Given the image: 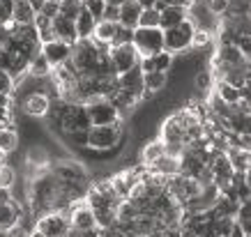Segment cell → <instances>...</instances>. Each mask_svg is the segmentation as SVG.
<instances>
[{
  "label": "cell",
  "instance_id": "4fadbf2b",
  "mask_svg": "<svg viewBox=\"0 0 251 237\" xmlns=\"http://www.w3.org/2000/svg\"><path fill=\"white\" fill-rule=\"evenodd\" d=\"M21 219H23V210L14 198L7 200V203H0V233L14 228Z\"/></svg>",
  "mask_w": 251,
  "mask_h": 237
},
{
  "label": "cell",
  "instance_id": "ab89813d",
  "mask_svg": "<svg viewBox=\"0 0 251 237\" xmlns=\"http://www.w3.org/2000/svg\"><path fill=\"white\" fill-rule=\"evenodd\" d=\"M12 19V0H0V25Z\"/></svg>",
  "mask_w": 251,
  "mask_h": 237
},
{
  "label": "cell",
  "instance_id": "44dd1931",
  "mask_svg": "<svg viewBox=\"0 0 251 237\" xmlns=\"http://www.w3.org/2000/svg\"><path fill=\"white\" fill-rule=\"evenodd\" d=\"M118 28H120V23L101 19V21H97V28H95V35H92V39H95L97 44L111 46V44H113V39H115V35H118Z\"/></svg>",
  "mask_w": 251,
  "mask_h": 237
},
{
  "label": "cell",
  "instance_id": "5b68a950",
  "mask_svg": "<svg viewBox=\"0 0 251 237\" xmlns=\"http://www.w3.org/2000/svg\"><path fill=\"white\" fill-rule=\"evenodd\" d=\"M108 55H111V62H113L118 76L141 65V53H138V48H136V44H134V42L111 46V48H108Z\"/></svg>",
  "mask_w": 251,
  "mask_h": 237
},
{
  "label": "cell",
  "instance_id": "ac0fdd59",
  "mask_svg": "<svg viewBox=\"0 0 251 237\" xmlns=\"http://www.w3.org/2000/svg\"><path fill=\"white\" fill-rule=\"evenodd\" d=\"M166 154V143L161 138H152L141 147V164L143 166H152L157 159H161Z\"/></svg>",
  "mask_w": 251,
  "mask_h": 237
},
{
  "label": "cell",
  "instance_id": "7bdbcfd3",
  "mask_svg": "<svg viewBox=\"0 0 251 237\" xmlns=\"http://www.w3.org/2000/svg\"><path fill=\"white\" fill-rule=\"evenodd\" d=\"M230 237H244V230H242V223L235 221V226H233V233H230Z\"/></svg>",
  "mask_w": 251,
  "mask_h": 237
},
{
  "label": "cell",
  "instance_id": "30bf717a",
  "mask_svg": "<svg viewBox=\"0 0 251 237\" xmlns=\"http://www.w3.org/2000/svg\"><path fill=\"white\" fill-rule=\"evenodd\" d=\"M72 51H74V44H67L62 39H53V42H46L42 44V53L49 58V62L58 67V65H65V62L72 58Z\"/></svg>",
  "mask_w": 251,
  "mask_h": 237
},
{
  "label": "cell",
  "instance_id": "8d00e7d4",
  "mask_svg": "<svg viewBox=\"0 0 251 237\" xmlns=\"http://www.w3.org/2000/svg\"><path fill=\"white\" fill-rule=\"evenodd\" d=\"M5 237H30V230H28V226H23V223L19 221L14 228L5 230Z\"/></svg>",
  "mask_w": 251,
  "mask_h": 237
},
{
  "label": "cell",
  "instance_id": "ba28073f",
  "mask_svg": "<svg viewBox=\"0 0 251 237\" xmlns=\"http://www.w3.org/2000/svg\"><path fill=\"white\" fill-rule=\"evenodd\" d=\"M51 104H53V99L49 97L46 90H32L23 97L21 108L23 113L30 115V118H46L51 111Z\"/></svg>",
  "mask_w": 251,
  "mask_h": 237
},
{
  "label": "cell",
  "instance_id": "8fae6325",
  "mask_svg": "<svg viewBox=\"0 0 251 237\" xmlns=\"http://www.w3.org/2000/svg\"><path fill=\"white\" fill-rule=\"evenodd\" d=\"M173 65H175V53H171L166 48L154 55L141 58V69H143V71H171Z\"/></svg>",
  "mask_w": 251,
  "mask_h": 237
},
{
  "label": "cell",
  "instance_id": "7c38bea8",
  "mask_svg": "<svg viewBox=\"0 0 251 237\" xmlns=\"http://www.w3.org/2000/svg\"><path fill=\"white\" fill-rule=\"evenodd\" d=\"M53 32H55V39H62V42H67V44H76L78 42L76 21L65 14H58L53 19Z\"/></svg>",
  "mask_w": 251,
  "mask_h": 237
},
{
  "label": "cell",
  "instance_id": "ffe728a7",
  "mask_svg": "<svg viewBox=\"0 0 251 237\" xmlns=\"http://www.w3.org/2000/svg\"><path fill=\"white\" fill-rule=\"evenodd\" d=\"M95 28H97V19H95V14H92L90 9L81 7V12H78L76 16V32H78V39H90L92 35H95Z\"/></svg>",
  "mask_w": 251,
  "mask_h": 237
},
{
  "label": "cell",
  "instance_id": "f6af8a7d",
  "mask_svg": "<svg viewBox=\"0 0 251 237\" xmlns=\"http://www.w3.org/2000/svg\"><path fill=\"white\" fill-rule=\"evenodd\" d=\"M240 223H242L244 235H251V219H247V221H240Z\"/></svg>",
  "mask_w": 251,
  "mask_h": 237
},
{
  "label": "cell",
  "instance_id": "d4e9b609",
  "mask_svg": "<svg viewBox=\"0 0 251 237\" xmlns=\"http://www.w3.org/2000/svg\"><path fill=\"white\" fill-rule=\"evenodd\" d=\"M214 92H217L224 101L233 104V106L242 99V88H237V85L228 83V81H217V83H214Z\"/></svg>",
  "mask_w": 251,
  "mask_h": 237
},
{
  "label": "cell",
  "instance_id": "9a60e30c",
  "mask_svg": "<svg viewBox=\"0 0 251 237\" xmlns=\"http://www.w3.org/2000/svg\"><path fill=\"white\" fill-rule=\"evenodd\" d=\"M148 170L152 173H159V175H166V177H173L177 173H182V159L180 157H171V154H164L161 159H157L152 166H145Z\"/></svg>",
  "mask_w": 251,
  "mask_h": 237
},
{
  "label": "cell",
  "instance_id": "c3c4849f",
  "mask_svg": "<svg viewBox=\"0 0 251 237\" xmlns=\"http://www.w3.org/2000/svg\"><path fill=\"white\" fill-rule=\"evenodd\" d=\"M51 2H62V0H51Z\"/></svg>",
  "mask_w": 251,
  "mask_h": 237
},
{
  "label": "cell",
  "instance_id": "d590c367",
  "mask_svg": "<svg viewBox=\"0 0 251 237\" xmlns=\"http://www.w3.org/2000/svg\"><path fill=\"white\" fill-rule=\"evenodd\" d=\"M14 65V53H9L7 48H0V71H9Z\"/></svg>",
  "mask_w": 251,
  "mask_h": 237
},
{
  "label": "cell",
  "instance_id": "d6986e66",
  "mask_svg": "<svg viewBox=\"0 0 251 237\" xmlns=\"http://www.w3.org/2000/svg\"><path fill=\"white\" fill-rule=\"evenodd\" d=\"M35 16H37V9L32 7L30 0H12V19L19 21L21 25H30L35 23Z\"/></svg>",
  "mask_w": 251,
  "mask_h": 237
},
{
  "label": "cell",
  "instance_id": "bcb514c9",
  "mask_svg": "<svg viewBox=\"0 0 251 237\" xmlns=\"http://www.w3.org/2000/svg\"><path fill=\"white\" fill-rule=\"evenodd\" d=\"M141 5H143V9H148V7H154L157 5V0H138Z\"/></svg>",
  "mask_w": 251,
  "mask_h": 237
},
{
  "label": "cell",
  "instance_id": "4dcf8cb0",
  "mask_svg": "<svg viewBox=\"0 0 251 237\" xmlns=\"http://www.w3.org/2000/svg\"><path fill=\"white\" fill-rule=\"evenodd\" d=\"M83 5H85L88 9H90L92 14H95V19H97V21H101V19H104L106 0H83Z\"/></svg>",
  "mask_w": 251,
  "mask_h": 237
},
{
  "label": "cell",
  "instance_id": "e0dca14e",
  "mask_svg": "<svg viewBox=\"0 0 251 237\" xmlns=\"http://www.w3.org/2000/svg\"><path fill=\"white\" fill-rule=\"evenodd\" d=\"M189 19V7H182V5H168L166 9H161V28L168 30V28H175L182 21Z\"/></svg>",
  "mask_w": 251,
  "mask_h": 237
},
{
  "label": "cell",
  "instance_id": "1f68e13d",
  "mask_svg": "<svg viewBox=\"0 0 251 237\" xmlns=\"http://www.w3.org/2000/svg\"><path fill=\"white\" fill-rule=\"evenodd\" d=\"M127 42H134V28H127V25H122L118 28V35H115L113 44L111 46H118V44H127Z\"/></svg>",
  "mask_w": 251,
  "mask_h": 237
},
{
  "label": "cell",
  "instance_id": "9c48e42d",
  "mask_svg": "<svg viewBox=\"0 0 251 237\" xmlns=\"http://www.w3.org/2000/svg\"><path fill=\"white\" fill-rule=\"evenodd\" d=\"M145 74L143 69H141V65L134 69H129V71H125V74H120L118 76V81H120V90L129 92V95H134V97H138V99L143 101V95H145Z\"/></svg>",
  "mask_w": 251,
  "mask_h": 237
},
{
  "label": "cell",
  "instance_id": "7dc6e473",
  "mask_svg": "<svg viewBox=\"0 0 251 237\" xmlns=\"http://www.w3.org/2000/svg\"><path fill=\"white\" fill-rule=\"evenodd\" d=\"M244 177H247V184H249V187H251V166H249V170L244 173Z\"/></svg>",
  "mask_w": 251,
  "mask_h": 237
},
{
  "label": "cell",
  "instance_id": "ee69618b",
  "mask_svg": "<svg viewBox=\"0 0 251 237\" xmlns=\"http://www.w3.org/2000/svg\"><path fill=\"white\" fill-rule=\"evenodd\" d=\"M182 237H201L191 226H182Z\"/></svg>",
  "mask_w": 251,
  "mask_h": 237
},
{
  "label": "cell",
  "instance_id": "f546056e",
  "mask_svg": "<svg viewBox=\"0 0 251 237\" xmlns=\"http://www.w3.org/2000/svg\"><path fill=\"white\" fill-rule=\"evenodd\" d=\"M16 182V170L9 166L7 161L5 164H0V187H5V189H12Z\"/></svg>",
  "mask_w": 251,
  "mask_h": 237
},
{
  "label": "cell",
  "instance_id": "cb8c5ba5",
  "mask_svg": "<svg viewBox=\"0 0 251 237\" xmlns=\"http://www.w3.org/2000/svg\"><path fill=\"white\" fill-rule=\"evenodd\" d=\"M214 83H217V78H214L212 69H198L196 76H194V88H196V92L203 95V97H207V95L214 90Z\"/></svg>",
  "mask_w": 251,
  "mask_h": 237
},
{
  "label": "cell",
  "instance_id": "e575fe53",
  "mask_svg": "<svg viewBox=\"0 0 251 237\" xmlns=\"http://www.w3.org/2000/svg\"><path fill=\"white\" fill-rule=\"evenodd\" d=\"M67 138L72 141L74 147H88V131H72V134H67Z\"/></svg>",
  "mask_w": 251,
  "mask_h": 237
},
{
  "label": "cell",
  "instance_id": "5bb4252c",
  "mask_svg": "<svg viewBox=\"0 0 251 237\" xmlns=\"http://www.w3.org/2000/svg\"><path fill=\"white\" fill-rule=\"evenodd\" d=\"M145 74V95H143V101L145 99H152L157 92H161L164 88L168 85V78L171 74L168 71H143Z\"/></svg>",
  "mask_w": 251,
  "mask_h": 237
},
{
  "label": "cell",
  "instance_id": "681fc988",
  "mask_svg": "<svg viewBox=\"0 0 251 237\" xmlns=\"http://www.w3.org/2000/svg\"><path fill=\"white\" fill-rule=\"evenodd\" d=\"M244 237H251V235H244Z\"/></svg>",
  "mask_w": 251,
  "mask_h": 237
},
{
  "label": "cell",
  "instance_id": "277c9868",
  "mask_svg": "<svg viewBox=\"0 0 251 237\" xmlns=\"http://www.w3.org/2000/svg\"><path fill=\"white\" fill-rule=\"evenodd\" d=\"M194 32H196V25L187 19L182 21L180 25H175V28H168L164 30V39H166V51L171 53H184V51H189L191 48V42H194Z\"/></svg>",
  "mask_w": 251,
  "mask_h": 237
},
{
  "label": "cell",
  "instance_id": "484cf974",
  "mask_svg": "<svg viewBox=\"0 0 251 237\" xmlns=\"http://www.w3.org/2000/svg\"><path fill=\"white\" fill-rule=\"evenodd\" d=\"M19 147V134L14 127H0V152L9 154Z\"/></svg>",
  "mask_w": 251,
  "mask_h": 237
},
{
  "label": "cell",
  "instance_id": "b9f144b4",
  "mask_svg": "<svg viewBox=\"0 0 251 237\" xmlns=\"http://www.w3.org/2000/svg\"><path fill=\"white\" fill-rule=\"evenodd\" d=\"M12 95H5V92H0V106H5V108H12Z\"/></svg>",
  "mask_w": 251,
  "mask_h": 237
},
{
  "label": "cell",
  "instance_id": "4316f807",
  "mask_svg": "<svg viewBox=\"0 0 251 237\" xmlns=\"http://www.w3.org/2000/svg\"><path fill=\"white\" fill-rule=\"evenodd\" d=\"M235 221V216H217V219H212V233L217 237H230Z\"/></svg>",
  "mask_w": 251,
  "mask_h": 237
},
{
  "label": "cell",
  "instance_id": "74e56055",
  "mask_svg": "<svg viewBox=\"0 0 251 237\" xmlns=\"http://www.w3.org/2000/svg\"><path fill=\"white\" fill-rule=\"evenodd\" d=\"M104 19H106V21L120 23V5H111V2H106V9H104Z\"/></svg>",
  "mask_w": 251,
  "mask_h": 237
},
{
  "label": "cell",
  "instance_id": "52a82bcc",
  "mask_svg": "<svg viewBox=\"0 0 251 237\" xmlns=\"http://www.w3.org/2000/svg\"><path fill=\"white\" fill-rule=\"evenodd\" d=\"M189 21L196 25V30L217 32L221 25V16L210 12V7L205 5V0H194L189 5Z\"/></svg>",
  "mask_w": 251,
  "mask_h": 237
},
{
  "label": "cell",
  "instance_id": "7402d4cb",
  "mask_svg": "<svg viewBox=\"0 0 251 237\" xmlns=\"http://www.w3.org/2000/svg\"><path fill=\"white\" fill-rule=\"evenodd\" d=\"M228 159H230V164H233V168H235L237 173H247L249 166H251V150L240 147V145H233L228 150Z\"/></svg>",
  "mask_w": 251,
  "mask_h": 237
},
{
  "label": "cell",
  "instance_id": "83f0119b",
  "mask_svg": "<svg viewBox=\"0 0 251 237\" xmlns=\"http://www.w3.org/2000/svg\"><path fill=\"white\" fill-rule=\"evenodd\" d=\"M161 23V12L157 7H148L143 9V14H141V21L138 25H145V28H154V25H159ZM161 28V25H159Z\"/></svg>",
  "mask_w": 251,
  "mask_h": 237
},
{
  "label": "cell",
  "instance_id": "7a4b0ae2",
  "mask_svg": "<svg viewBox=\"0 0 251 237\" xmlns=\"http://www.w3.org/2000/svg\"><path fill=\"white\" fill-rule=\"evenodd\" d=\"M134 44H136L141 58H148V55H154L166 48V39H164V28L154 25V28H145V25H138L134 30Z\"/></svg>",
  "mask_w": 251,
  "mask_h": 237
},
{
  "label": "cell",
  "instance_id": "2e32d148",
  "mask_svg": "<svg viewBox=\"0 0 251 237\" xmlns=\"http://www.w3.org/2000/svg\"><path fill=\"white\" fill-rule=\"evenodd\" d=\"M141 14H143V5L138 0H125L120 5V23L127 25V28H138V21H141Z\"/></svg>",
  "mask_w": 251,
  "mask_h": 237
},
{
  "label": "cell",
  "instance_id": "f1b7e54d",
  "mask_svg": "<svg viewBox=\"0 0 251 237\" xmlns=\"http://www.w3.org/2000/svg\"><path fill=\"white\" fill-rule=\"evenodd\" d=\"M210 44H212V32L210 30H196L194 32V42H191V48H194V51L210 48Z\"/></svg>",
  "mask_w": 251,
  "mask_h": 237
},
{
  "label": "cell",
  "instance_id": "603a6c76",
  "mask_svg": "<svg viewBox=\"0 0 251 237\" xmlns=\"http://www.w3.org/2000/svg\"><path fill=\"white\" fill-rule=\"evenodd\" d=\"M51 71H53V65L49 62V58H46L42 51H39V53L30 60L28 76H30V78H49V74H51Z\"/></svg>",
  "mask_w": 251,
  "mask_h": 237
},
{
  "label": "cell",
  "instance_id": "60d3db41",
  "mask_svg": "<svg viewBox=\"0 0 251 237\" xmlns=\"http://www.w3.org/2000/svg\"><path fill=\"white\" fill-rule=\"evenodd\" d=\"M247 219H251V198L240 203V212H237V221H247Z\"/></svg>",
  "mask_w": 251,
  "mask_h": 237
},
{
  "label": "cell",
  "instance_id": "6da1fadb",
  "mask_svg": "<svg viewBox=\"0 0 251 237\" xmlns=\"http://www.w3.org/2000/svg\"><path fill=\"white\" fill-rule=\"evenodd\" d=\"M122 136H125L122 120H118L113 124H92L90 129H88V147L97 150V152H108L115 145L125 143Z\"/></svg>",
  "mask_w": 251,
  "mask_h": 237
},
{
  "label": "cell",
  "instance_id": "836d02e7",
  "mask_svg": "<svg viewBox=\"0 0 251 237\" xmlns=\"http://www.w3.org/2000/svg\"><path fill=\"white\" fill-rule=\"evenodd\" d=\"M205 5L210 7V12H214L217 16H224L230 9V0H205Z\"/></svg>",
  "mask_w": 251,
  "mask_h": 237
},
{
  "label": "cell",
  "instance_id": "f35d334b",
  "mask_svg": "<svg viewBox=\"0 0 251 237\" xmlns=\"http://www.w3.org/2000/svg\"><path fill=\"white\" fill-rule=\"evenodd\" d=\"M42 14H46L49 19H55V16L60 14V2H51V0H46L44 2V7L39 9Z\"/></svg>",
  "mask_w": 251,
  "mask_h": 237
},
{
  "label": "cell",
  "instance_id": "8992f818",
  "mask_svg": "<svg viewBox=\"0 0 251 237\" xmlns=\"http://www.w3.org/2000/svg\"><path fill=\"white\" fill-rule=\"evenodd\" d=\"M35 228L46 237H67V233L72 230V221L65 212H49L35 221Z\"/></svg>",
  "mask_w": 251,
  "mask_h": 237
},
{
  "label": "cell",
  "instance_id": "d6a6232c",
  "mask_svg": "<svg viewBox=\"0 0 251 237\" xmlns=\"http://www.w3.org/2000/svg\"><path fill=\"white\" fill-rule=\"evenodd\" d=\"M14 90H16L14 76H12L9 71H0V92H5V95H12Z\"/></svg>",
  "mask_w": 251,
  "mask_h": 237
},
{
  "label": "cell",
  "instance_id": "3957f363",
  "mask_svg": "<svg viewBox=\"0 0 251 237\" xmlns=\"http://www.w3.org/2000/svg\"><path fill=\"white\" fill-rule=\"evenodd\" d=\"M85 108H88V115H90L92 124H113L118 120H122L118 106L108 99L106 95L90 97V99L85 101Z\"/></svg>",
  "mask_w": 251,
  "mask_h": 237
}]
</instances>
